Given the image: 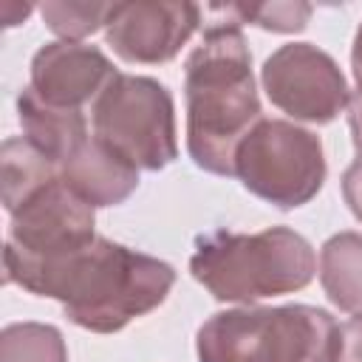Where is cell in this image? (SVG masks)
<instances>
[{"label": "cell", "mask_w": 362, "mask_h": 362, "mask_svg": "<svg viewBox=\"0 0 362 362\" xmlns=\"http://www.w3.org/2000/svg\"><path fill=\"white\" fill-rule=\"evenodd\" d=\"M204 25V40L184 62L187 153L212 175H235V153L263 119L252 76V54L229 6Z\"/></svg>", "instance_id": "6da1fadb"}, {"label": "cell", "mask_w": 362, "mask_h": 362, "mask_svg": "<svg viewBox=\"0 0 362 362\" xmlns=\"http://www.w3.org/2000/svg\"><path fill=\"white\" fill-rule=\"evenodd\" d=\"M175 286V269L153 255L96 238L88 249L48 272L37 297L62 303L65 317L93 334H116L158 308Z\"/></svg>", "instance_id": "7a4b0ae2"}, {"label": "cell", "mask_w": 362, "mask_h": 362, "mask_svg": "<svg viewBox=\"0 0 362 362\" xmlns=\"http://www.w3.org/2000/svg\"><path fill=\"white\" fill-rule=\"evenodd\" d=\"M189 272L215 300L252 305L305 288L317 274V255L291 226L215 229L195 240Z\"/></svg>", "instance_id": "3957f363"}, {"label": "cell", "mask_w": 362, "mask_h": 362, "mask_svg": "<svg viewBox=\"0 0 362 362\" xmlns=\"http://www.w3.org/2000/svg\"><path fill=\"white\" fill-rule=\"evenodd\" d=\"M339 342V322L325 308L246 305L204 320L195 354L198 362H337Z\"/></svg>", "instance_id": "277c9868"}, {"label": "cell", "mask_w": 362, "mask_h": 362, "mask_svg": "<svg viewBox=\"0 0 362 362\" xmlns=\"http://www.w3.org/2000/svg\"><path fill=\"white\" fill-rule=\"evenodd\" d=\"M93 136L139 173H158L178 158L175 102L153 76L116 74L90 105Z\"/></svg>", "instance_id": "5b68a950"}, {"label": "cell", "mask_w": 362, "mask_h": 362, "mask_svg": "<svg viewBox=\"0 0 362 362\" xmlns=\"http://www.w3.org/2000/svg\"><path fill=\"white\" fill-rule=\"evenodd\" d=\"M96 238L93 206L76 198L62 178H57L11 212L8 240L3 249L6 283H17L34 294L48 272L88 249Z\"/></svg>", "instance_id": "8992f818"}, {"label": "cell", "mask_w": 362, "mask_h": 362, "mask_svg": "<svg viewBox=\"0 0 362 362\" xmlns=\"http://www.w3.org/2000/svg\"><path fill=\"white\" fill-rule=\"evenodd\" d=\"M325 173L320 136L286 119H260L235 153V178L277 209H297L317 198Z\"/></svg>", "instance_id": "52a82bcc"}, {"label": "cell", "mask_w": 362, "mask_h": 362, "mask_svg": "<svg viewBox=\"0 0 362 362\" xmlns=\"http://www.w3.org/2000/svg\"><path fill=\"white\" fill-rule=\"evenodd\" d=\"M260 82L266 99L294 122L328 124L351 102V88L337 59L311 42L274 48L260 68Z\"/></svg>", "instance_id": "ba28073f"}, {"label": "cell", "mask_w": 362, "mask_h": 362, "mask_svg": "<svg viewBox=\"0 0 362 362\" xmlns=\"http://www.w3.org/2000/svg\"><path fill=\"white\" fill-rule=\"evenodd\" d=\"M201 25V6L136 0L113 3L105 40L116 57L139 65H161L178 57Z\"/></svg>", "instance_id": "9c48e42d"}, {"label": "cell", "mask_w": 362, "mask_h": 362, "mask_svg": "<svg viewBox=\"0 0 362 362\" xmlns=\"http://www.w3.org/2000/svg\"><path fill=\"white\" fill-rule=\"evenodd\" d=\"M116 65L102 48L85 42H45L31 59L28 88L48 105L82 110L116 76Z\"/></svg>", "instance_id": "30bf717a"}, {"label": "cell", "mask_w": 362, "mask_h": 362, "mask_svg": "<svg viewBox=\"0 0 362 362\" xmlns=\"http://www.w3.org/2000/svg\"><path fill=\"white\" fill-rule=\"evenodd\" d=\"M59 178L93 209L124 204L139 187V170L96 136H88L74 150V156L59 167Z\"/></svg>", "instance_id": "8fae6325"}, {"label": "cell", "mask_w": 362, "mask_h": 362, "mask_svg": "<svg viewBox=\"0 0 362 362\" xmlns=\"http://www.w3.org/2000/svg\"><path fill=\"white\" fill-rule=\"evenodd\" d=\"M17 116L23 124V136L57 167H62L74 156V150L90 136L82 110L48 105L28 85L17 93Z\"/></svg>", "instance_id": "7c38bea8"}, {"label": "cell", "mask_w": 362, "mask_h": 362, "mask_svg": "<svg viewBox=\"0 0 362 362\" xmlns=\"http://www.w3.org/2000/svg\"><path fill=\"white\" fill-rule=\"evenodd\" d=\"M320 286L345 314H362V232H337L320 249Z\"/></svg>", "instance_id": "4fadbf2b"}, {"label": "cell", "mask_w": 362, "mask_h": 362, "mask_svg": "<svg viewBox=\"0 0 362 362\" xmlns=\"http://www.w3.org/2000/svg\"><path fill=\"white\" fill-rule=\"evenodd\" d=\"M59 178V167L25 136H11L0 147V189L6 212H17L28 198Z\"/></svg>", "instance_id": "5bb4252c"}, {"label": "cell", "mask_w": 362, "mask_h": 362, "mask_svg": "<svg viewBox=\"0 0 362 362\" xmlns=\"http://www.w3.org/2000/svg\"><path fill=\"white\" fill-rule=\"evenodd\" d=\"M0 362H68V348L48 322H11L0 337Z\"/></svg>", "instance_id": "9a60e30c"}, {"label": "cell", "mask_w": 362, "mask_h": 362, "mask_svg": "<svg viewBox=\"0 0 362 362\" xmlns=\"http://www.w3.org/2000/svg\"><path fill=\"white\" fill-rule=\"evenodd\" d=\"M110 8H113V3H88V0L62 3V0H51V3L40 6V14L57 37H62L68 42H79V40H85V37H90L99 28L107 25Z\"/></svg>", "instance_id": "2e32d148"}, {"label": "cell", "mask_w": 362, "mask_h": 362, "mask_svg": "<svg viewBox=\"0 0 362 362\" xmlns=\"http://www.w3.org/2000/svg\"><path fill=\"white\" fill-rule=\"evenodd\" d=\"M232 17L243 25H257L263 31H274V34H294V31H303L311 20V6L308 3H257V6H229Z\"/></svg>", "instance_id": "e0dca14e"}, {"label": "cell", "mask_w": 362, "mask_h": 362, "mask_svg": "<svg viewBox=\"0 0 362 362\" xmlns=\"http://www.w3.org/2000/svg\"><path fill=\"white\" fill-rule=\"evenodd\" d=\"M342 198L356 221H362V153L342 173Z\"/></svg>", "instance_id": "ac0fdd59"}, {"label": "cell", "mask_w": 362, "mask_h": 362, "mask_svg": "<svg viewBox=\"0 0 362 362\" xmlns=\"http://www.w3.org/2000/svg\"><path fill=\"white\" fill-rule=\"evenodd\" d=\"M339 359L337 362H362V314H354L348 322L339 325Z\"/></svg>", "instance_id": "d6986e66"}, {"label": "cell", "mask_w": 362, "mask_h": 362, "mask_svg": "<svg viewBox=\"0 0 362 362\" xmlns=\"http://www.w3.org/2000/svg\"><path fill=\"white\" fill-rule=\"evenodd\" d=\"M348 127H351V141L356 147V153H362V93H351L348 102Z\"/></svg>", "instance_id": "ffe728a7"}, {"label": "cell", "mask_w": 362, "mask_h": 362, "mask_svg": "<svg viewBox=\"0 0 362 362\" xmlns=\"http://www.w3.org/2000/svg\"><path fill=\"white\" fill-rule=\"evenodd\" d=\"M351 71H354V82H356V93H362V23L354 34V45H351Z\"/></svg>", "instance_id": "44dd1931"}]
</instances>
